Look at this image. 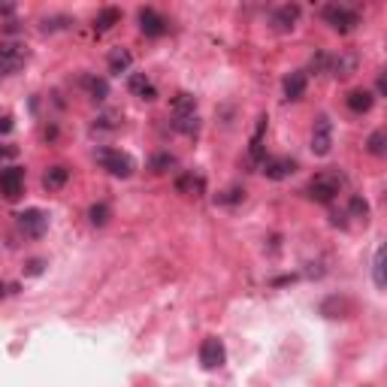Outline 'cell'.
<instances>
[{"mask_svg":"<svg viewBox=\"0 0 387 387\" xmlns=\"http://www.w3.org/2000/svg\"><path fill=\"white\" fill-rule=\"evenodd\" d=\"M342 188H345V176L339 173V169H321V173L309 181L305 194H309L315 203H333Z\"/></svg>","mask_w":387,"mask_h":387,"instance_id":"obj_1","label":"cell"},{"mask_svg":"<svg viewBox=\"0 0 387 387\" xmlns=\"http://www.w3.org/2000/svg\"><path fill=\"white\" fill-rule=\"evenodd\" d=\"M97 164L103 167L109 176H116V179H128V176H133V169H136L133 157L128 152H118V149H97Z\"/></svg>","mask_w":387,"mask_h":387,"instance_id":"obj_2","label":"cell"},{"mask_svg":"<svg viewBox=\"0 0 387 387\" xmlns=\"http://www.w3.org/2000/svg\"><path fill=\"white\" fill-rule=\"evenodd\" d=\"M321 16H324V21L333 30H339V33H351L357 25H360V16L354 13V9H348V6H339V4H330V6H324L321 9Z\"/></svg>","mask_w":387,"mask_h":387,"instance_id":"obj_3","label":"cell"},{"mask_svg":"<svg viewBox=\"0 0 387 387\" xmlns=\"http://www.w3.org/2000/svg\"><path fill=\"white\" fill-rule=\"evenodd\" d=\"M16 224L28 239H43L45 230H49V215L43 209H25L16 215Z\"/></svg>","mask_w":387,"mask_h":387,"instance_id":"obj_4","label":"cell"},{"mask_svg":"<svg viewBox=\"0 0 387 387\" xmlns=\"http://www.w3.org/2000/svg\"><path fill=\"white\" fill-rule=\"evenodd\" d=\"M28 64V49L21 43H4L0 45V76H13Z\"/></svg>","mask_w":387,"mask_h":387,"instance_id":"obj_5","label":"cell"},{"mask_svg":"<svg viewBox=\"0 0 387 387\" xmlns=\"http://www.w3.org/2000/svg\"><path fill=\"white\" fill-rule=\"evenodd\" d=\"M224 360H227V351H224L221 339L218 336H206V339H203V345H200V366L212 372V369H221Z\"/></svg>","mask_w":387,"mask_h":387,"instance_id":"obj_6","label":"cell"},{"mask_svg":"<svg viewBox=\"0 0 387 387\" xmlns=\"http://www.w3.org/2000/svg\"><path fill=\"white\" fill-rule=\"evenodd\" d=\"M330 149H333V121L327 116H318L315 128H312V152L318 157H324V155H330Z\"/></svg>","mask_w":387,"mask_h":387,"instance_id":"obj_7","label":"cell"},{"mask_svg":"<svg viewBox=\"0 0 387 387\" xmlns=\"http://www.w3.org/2000/svg\"><path fill=\"white\" fill-rule=\"evenodd\" d=\"M0 194L6 200H18L25 194V169L21 167H6L0 169Z\"/></svg>","mask_w":387,"mask_h":387,"instance_id":"obj_8","label":"cell"},{"mask_svg":"<svg viewBox=\"0 0 387 387\" xmlns=\"http://www.w3.org/2000/svg\"><path fill=\"white\" fill-rule=\"evenodd\" d=\"M136 18H140V30L145 33V37H164V33L169 30V21L152 6H142Z\"/></svg>","mask_w":387,"mask_h":387,"instance_id":"obj_9","label":"cell"},{"mask_svg":"<svg viewBox=\"0 0 387 387\" xmlns=\"http://www.w3.org/2000/svg\"><path fill=\"white\" fill-rule=\"evenodd\" d=\"M264 173H267V179H276V181L288 179V176L297 173V161H293V157H267Z\"/></svg>","mask_w":387,"mask_h":387,"instance_id":"obj_10","label":"cell"},{"mask_svg":"<svg viewBox=\"0 0 387 387\" xmlns=\"http://www.w3.org/2000/svg\"><path fill=\"white\" fill-rule=\"evenodd\" d=\"M357 58L354 55H327V73H333L336 79H345L354 73Z\"/></svg>","mask_w":387,"mask_h":387,"instance_id":"obj_11","label":"cell"},{"mask_svg":"<svg viewBox=\"0 0 387 387\" xmlns=\"http://www.w3.org/2000/svg\"><path fill=\"white\" fill-rule=\"evenodd\" d=\"M128 88H130V94L140 97V100H155L157 97V88H155V82L145 73H133L128 79Z\"/></svg>","mask_w":387,"mask_h":387,"instance_id":"obj_12","label":"cell"},{"mask_svg":"<svg viewBox=\"0 0 387 387\" xmlns=\"http://www.w3.org/2000/svg\"><path fill=\"white\" fill-rule=\"evenodd\" d=\"M300 21V6L297 4H288V6H279L276 13H272V25L276 30H293Z\"/></svg>","mask_w":387,"mask_h":387,"instance_id":"obj_13","label":"cell"},{"mask_svg":"<svg viewBox=\"0 0 387 387\" xmlns=\"http://www.w3.org/2000/svg\"><path fill=\"white\" fill-rule=\"evenodd\" d=\"M305 85H309V79H305V73L303 70H293V73H288L284 76V97L288 100H300L303 94H305Z\"/></svg>","mask_w":387,"mask_h":387,"instance_id":"obj_14","label":"cell"},{"mask_svg":"<svg viewBox=\"0 0 387 387\" xmlns=\"http://www.w3.org/2000/svg\"><path fill=\"white\" fill-rule=\"evenodd\" d=\"M345 103L351 112H357V116H363V112H369L372 103H375V97H372V91L366 88H357V91H351V94L345 97Z\"/></svg>","mask_w":387,"mask_h":387,"instance_id":"obj_15","label":"cell"},{"mask_svg":"<svg viewBox=\"0 0 387 387\" xmlns=\"http://www.w3.org/2000/svg\"><path fill=\"white\" fill-rule=\"evenodd\" d=\"M82 88L88 91L91 100H97V103H103V100L109 97V82L100 76H82Z\"/></svg>","mask_w":387,"mask_h":387,"instance_id":"obj_16","label":"cell"},{"mask_svg":"<svg viewBox=\"0 0 387 387\" xmlns=\"http://www.w3.org/2000/svg\"><path fill=\"white\" fill-rule=\"evenodd\" d=\"M197 116V97L194 94H176L173 97V118Z\"/></svg>","mask_w":387,"mask_h":387,"instance_id":"obj_17","label":"cell"},{"mask_svg":"<svg viewBox=\"0 0 387 387\" xmlns=\"http://www.w3.org/2000/svg\"><path fill=\"white\" fill-rule=\"evenodd\" d=\"M67 181H70V169L67 167H49V173L43 176V188L45 191H58V188H64Z\"/></svg>","mask_w":387,"mask_h":387,"instance_id":"obj_18","label":"cell"},{"mask_svg":"<svg viewBox=\"0 0 387 387\" xmlns=\"http://www.w3.org/2000/svg\"><path fill=\"white\" fill-rule=\"evenodd\" d=\"M130 64H133V55L128 49H112L109 52V73L121 76V73L130 70Z\"/></svg>","mask_w":387,"mask_h":387,"instance_id":"obj_19","label":"cell"},{"mask_svg":"<svg viewBox=\"0 0 387 387\" xmlns=\"http://www.w3.org/2000/svg\"><path fill=\"white\" fill-rule=\"evenodd\" d=\"M118 21H121V9L106 6V9H100V13H97V18H94V30H97V33H106L109 28H116Z\"/></svg>","mask_w":387,"mask_h":387,"instance_id":"obj_20","label":"cell"},{"mask_svg":"<svg viewBox=\"0 0 387 387\" xmlns=\"http://www.w3.org/2000/svg\"><path fill=\"white\" fill-rule=\"evenodd\" d=\"M264 133H267V118H257V130L252 136V149H248V155H252V161H260L264 164Z\"/></svg>","mask_w":387,"mask_h":387,"instance_id":"obj_21","label":"cell"},{"mask_svg":"<svg viewBox=\"0 0 387 387\" xmlns=\"http://www.w3.org/2000/svg\"><path fill=\"white\" fill-rule=\"evenodd\" d=\"M203 188H206V181H203V176H194V173H185L176 179V191L179 194H203Z\"/></svg>","mask_w":387,"mask_h":387,"instance_id":"obj_22","label":"cell"},{"mask_svg":"<svg viewBox=\"0 0 387 387\" xmlns=\"http://www.w3.org/2000/svg\"><path fill=\"white\" fill-rule=\"evenodd\" d=\"M372 279H375V288L384 291V245L375 248V260H372Z\"/></svg>","mask_w":387,"mask_h":387,"instance_id":"obj_23","label":"cell"},{"mask_svg":"<svg viewBox=\"0 0 387 387\" xmlns=\"http://www.w3.org/2000/svg\"><path fill=\"white\" fill-rule=\"evenodd\" d=\"M88 218H91V224H94V227H106L109 218H112V209L106 206V203H94V206L88 209Z\"/></svg>","mask_w":387,"mask_h":387,"instance_id":"obj_24","label":"cell"},{"mask_svg":"<svg viewBox=\"0 0 387 387\" xmlns=\"http://www.w3.org/2000/svg\"><path fill=\"white\" fill-rule=\"evenodd\" d=\"M366 149H369L375 157H384V155H387V133H384V130H372L369 140H366Z\"/></svg>","mask_w":387,"mask_h":387,"instance_id":"obj_25","label":"cell"},{"mask_svg":"<svg viewBox=\"0 0 387 387\" xmlns=\"http://www.w3.org/2000/svg\"><path fill=\"white\" fill-rule=\"evenodd\" d=\"M149 167H152V173H167L169 167H176V157L169 155V152H157V155L152 157Z\"/></svg>","mask_w":387,"mask_h":387,"instance_id":"obj_26","label":"cell"},{"mask_svg":"<svg viewBox=\"0 0 387 387\" xmlns=\"http://www.w3.org/2000/svg\"><path fill=\"white\" fill-rule=\"evenodd\" d=\"M348 212L354 215V218H363V221H366V218H369V203L363 200V197H351V203H348Z\"/></svg>","mask_w":387,"mask_h":387,"instance_id":"obj_27","label":"cell"},{"mask_svg":"<svg viewBox=\"0 0 387 387\" xmlns=\"http://www.w3.org/2000/svg\"><path fill=\"white\" fill-rule=\"evenodd\" d=\"M13 128H16V124H13V116H9L6 109H0V133H13Z\"/></svg>","mask_w":387,"mask_h":387,"instance_id":"obj_28","label":"cell"},{"mask_svg":"<svg viewBox=\"0 0 387 387\" xmlns=\"http://www.w3.org/2000/svg\"><path fill=\"white\" fill-rule=\"evenodd\" d=\"M43 267H45L43 260H40V257H33L30 264H28V276H40V272H43Z\"/></svg>","mask_w":387,"mask_h":387,"instance_id":"obj_29","label":"cell"},{"mask_svg":"<svg viewBox=\"0 0 387 387\" xmlns=\"http://www.w3.org/2000/svg\"><path fill=\"white\" fill-rule=\"evenodd\" d=\"M16 155H18L16 145H0V161H4V157H16Z\"/></svg>","mask_w":387,"mask_h":387,"instance_id":"obj_30","label":"cell"},{"mask_svg":"<svg viewBox=\"0 0 387 387\" xmlns=\"http://www.w3.org/2000/svg\"><path fill=\"white\" fill-rule=\"evenodd\" d=\"M9 291H18V284H4V281H0V297H6Z\"/></svg>","mask_w":387,"mask_h":387,"instance_id":"obj_31","label":"cell"},{"mask_svg":"<svg viewBox=\"0 0 387 387\" xmlns=\"http://www.w3.org/2000/svg\"><path fill=\"white\" fill-rule=\"evenodd\" d=\"M0 13H4V16H13L16 6H13V4H0Z\"/></svg>","mask_w":387,"mask_h":387,"instance_id":"obj_32","label":"cell"}]
</instances>
